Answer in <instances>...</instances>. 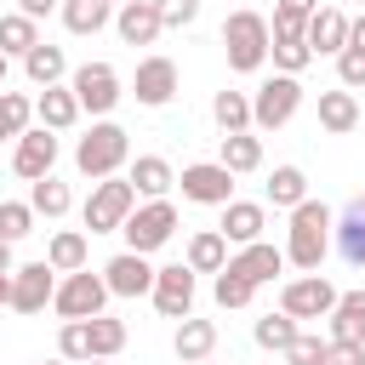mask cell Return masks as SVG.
<instances>
[{"label": "cell", "mask_w": 365, "mask_h": 365, "mask_svg": "<svg viewBox=\"0 0 365 365\" xmlns=\"http://www.w3.org/2000/svg\"><path fill=\"white\" fill-rule=\"evenodd\" d=\"M325 251H331V211H325L319 200L291 205V228H285V262H291V268H302V274H319Z\"/></svg>", "instance_id": "1"}, {"label": "cell", "mask_w": 365, "mask_h": 365, "mask_svg": "<svg viewBox=\"0 0 365 365\" xmlns=\"http://www.w3.org/2000/svg\"><path fill=\"white\" fill-rule=\"evenodd\" d=\"M222 57L234 74H257L268 63V17L262 11H228L222 17Z\"/></svg>", "instance_id": "2"}, {"label": "cell", "mask_w": 365, "mask_h": 365, "mask_svg": "<svg viewBox=\"0 0 365 365\" xmlns=\"http://www.w3.org/2000/svg\"><path fill=\"white\" fill-rule=\"evenodd\" d=\"M131 160V131L125 125H114V120H97L80 143H74V165H80V177H114L120 165Z\"/></svg>", "instance_id": "3"}, {"label": "cell", "mask_w": 365, "mask_h": 365, "mask_svg": "<svg viewBox=\"0 0 365 365\" xmlns=\"http://www.w3.org/2000/svg\"><path fill=\"white\" fill-rule=\"evenodd\" d=\"M131 205H137V188H131V177H120V171H114V177H97V182H91V194H86V211H80V217H86V228H91V234H114V228L131 217Z\"/></svg>", "instance_id": "4"}, {"label": "cell", "mask_w": 365, "mask_h": 365, "mask_svg": "<svg viewBox=\"0 0 365 365\" xmlns=\"http://www.w3.org/2000/svg\"><path fill=\"white\" fill-rule=\"evenodd\" d=\"M302 108V80L297 74H274L251 91V131H279L291 114Z\"/></svg>", "instance_id": "5"}, {"label": "cell", "mask_w": 365, "mask_h": 365, "mask_svg": "<svg viewBox=\"0 0 365 365\" xmlns=\"http://www.w3.org/2000/svg\"><path fill=\"white\" fill-rule=\"evenodd\" d=\"M120 234H125V251H160L171 234H177V205L171 200H143V205H131V217L120 222Z\"/></svg>", "instance_id": "6"}, {"label": "cell", "mask_w": 365, "mask_h": 365, "mask_svg": "<svg viewBox=\"0 0 365 365\" xmlns=\"http://www.w3.org/2000/svg\"><path fill=\"white\" fill-rule=\"evenodd\" d=\"M68 91H74V103H80V114H108L125 91H120V68L114 63H80L74 74H68Z\"/></svg>", "instance_id": "7"}, {"label": "cell", "mask_w": 365, "mask_h": 365, "mask_svg": "<svg viewBox=\"0 0 365 365\" xmlns=\"http://www.w3.org/2000/svg\"><path fill=\"white\" fill-rule=\"evenodd\" d=\"M103 302H108V285H103V274H91V268L63 274L57 291H51V308H57L63 319H91V314H103Z\"/></svg>", "instance_id": "8"}, {"label": "cell", "mask_w": 365, "mask_h": 365, "mask_svg": "<svg viewBox=\"0 0 365 365\" xmlns=\"http://www.w3.org/2000/svg\"><path fill=\"white\" fill-rule=\"evenodd\" d=\"M279 308H285L297 325H302V319H325V314L336 308V285H331L325 274H297V279H285Z\"/></svg>", "instance_id": "9"}, {"label": "cell", "mask_w": 365, "mask_h": 365, "mask_svg": "<svg viewBox=\"0 0 365 365\" xmlns=\"http://www.w3.org/2000/svg\"><path fill=\"white\" fill-rule=\"evenodd\" d=\"M177 188H182V200H194V205H228V200H234V171H228L222 160H200V165H182Z\"/></svg>", "instance_id": "10"}, {"label": "cell", "mask_w": 365, "mask_h": 365, "mask_svg": "<svg viewBox=\"0 0 365 365\" xmlns=\"http://www.w3.org/2000/svg\"><path fill=\"white\" fill-rule=\"evenodd\" d=\"M148 297H154V308H160L165 319L194 314V268H188V262H165V268H154Z\"/></svg>", "instance_id": "11"}, {"label": "cell", "mask_w": 365, "mask_h": 365, "mask_svg": "<svg viewBox=\"0 0 365 365\" xmlns=\"http://www.w3.org/2000/svg\"><path fill=\"white\" fill-rule=\"evenodd\" d=\"M51 291H57V268L40 257V262H23V268H11V302L6 308H17V314H40L46 302H51Z\"/></svg>", "instance_id": "12"}, {"label": "cell", "mask_w": 365, "mask_h": 365, "mask_svg": "<svg viewBox=\"0 0 365 365\" xmlns=\"http://www.w3.org/2000/svg\"><path fill=\"white\" fill-rule=\"evenodd\" d=\"M103 285H108V297H148L154 262H148L143 251H120V257L103 262Z\"/></svg>", "instance_id": "13"}, {"label": "cell", "mask_w": 365, "mask_h": 365, "mask_svg": "<svg viewBox=\"0 0 365 365\" xmlns=\"http://www.w3.org/2000/svg\"><path fill=\"white\" fill-rule=\"evenodd\" d=\"M57 165V131H46V125H29L23 137H17V148H11V171L17 177H46Z\"/></svg>", "instance_id": "14"}, {"label": "cell", "mask_w": 365, "mask_h": 365, "mask_svg": "<svg viewBox=\"0 0 365 365\" xmlns=\"http://www.w3.org/2000/svg\"><path fill=\"white\" fill-rule=\"evenodd\" d=\"M131 91H137L143 108H165V103L177 97V63H171V57H143Z\"/></svg>", "instance_id": "15"}, {"label": "cell", "mask_w": 365, "mask_h": 365, "mask_svg": "<svg viewBox=\"0 0 365 365\" xmlns=\"http://www.w3.org/2000/svg\"><path fill=\"white\" fill-rule=\"evenodd\" d=\"M114 34H120L125 46H154V40L165 34V23H160L154 0H120V6H114Z\"/></svg>", "instance_id": "16"}, {"label": "cell", "mask_w": 365, "mask_h": 365, "mask_svg": "<svg viewBox=\"0 0 365 365\" xmlns=\"http://www.w3.org/2000/svg\"><path fill=\"white\" fill-rule=\"evenodd\" d=\"M331 245L342 251V262L365 268V194H354L342 205V217H331Z\"/></svg>", "instance_id": "17"}, {"label": "cell", "mask_w": 365, "mask_h": 365, "mask_svg": "<svg viewBox=\"0 0 365 365\" xmlns=\"http://www.w3.org/2000/svg\"><path fill=\"white\" fill-rule=\"evenodd\" d=\"M262 228H268V211H262L257 200H228V205H222L217 234H222L228 245H251V240H262Z\"/></svg>", "instance_id": "18"}, {"label": "cell", "mask_w": 365, "mask_h": 365, "mask_svg": "<svg viewBox=\"0 0 365 365\" xmlns=\"http://www.w3.org/2000/svg\"><path fill=\"white\" fill-rule=\"evenodd\" d=\"M228 268H234L240 279H251V285H268V279L285 268V251L268 245V240H251V245H240V251L228 257Z\"/></svg>", "instance_id": "19"}, {"label": "cell", "mask_w": 365, "mask_h": 365, "mask_svg": "<svg viewBox=\"0 0 365 365\" xmlns=\"http://www.w3.org/2000/svg\"><path fill=\"white\" fill-rule=\"evenodd\" d=\"M302 40H308V51H314V57H336V51L348 46V17H342L336 6H319V11L308 17Z\"/></svg>", "instance_id": "20"}, {"label": "cell", "mask_w": 365, "mask_h": 365, "mask_svg": "<svg viewBox=\"0 0 365 365\" xmlns=\"http://www.w3.org/2000/svg\"><path fill=\"white\" fill-rule=\"evenodd\" d=\"M177 359L194 365V359H211L217 354V319H200V314H182L177 319V336H171Z\"/></svg>", "instance_id": "21"}, {"label": "cell", "mask_w": 365, "mask_h": 365, "mask_svg": "<svg viewBox=\"0 0 365 365\" xmlns=\"http://www.w3.org/2000/svg\"><path fill=\"white\" fill-rule=\"evenodd\" d=\"M331 342H365V291H336V308L325 314Z\"/></svg>", "instance_id": "22"}, {"label": "cell", "mask_w": 365, "mask_h": 365, "mask_svg": "<svg viewBox=\"0 0 365 365\" xmlns=\"http://www.w3.org/2000/svg\"><path fill=\"white\" fill-rule=\"evenodd\" d=\"M34 120L46 125V131H68L74 120H80V103H74V91L57 80V86H40V97H34Z\"/></svg>", "instance_id": "23"}, {"label": "cell", "mask_w": 365, "mask_h": 365, "mask_svg": "<svg viewBox=\"0 0 365 365\" xmlns=\"http://www.w3.org/2000/svg\"><path fill=\"white\" fill-rule=\"evenodd\" d=\"M125 177H131V188H137L143 200H165V194L177 188V171H171V160H160V154H137Z\"/></svg>", "instance_id": "24"}, {"label": "cell", "mask_w": 365, "mask_h": 365, "mask_svg": "<svg viewBox=\"0 0 365 365\" xmlns=\"http://www.w3.org/2000/svg\"><path fill=\"white\" fill-rule=\"evenodd\" d=\"M359 125V97L348 91V86H336V91H319V131H331V137H348Z\"/></svg>", "instance_id": "25"}, {"label": "cell", "mask_w": 365, "mask_h": 365, "mask_svg": "<svg viewBox=\"0 0 365 365\" xmlns=\"http://www.w3.org/2000/svg\"><path fill=\"white\" fill-rule=\"evenodd\" d=\"M234 177H245V171H257L262 165V137L257 131H222V154H217Z\"/></svg>", "instance_id": "26"}, {"label": "cell", "mask_w": 365, "mask_h": 365, "mask_svg": "<svg viewBox=\"0 0 365 365\" xmlns=\"http://www.w3.org/2000/svg\"><path fill=\"white\" fill-rule=\"evenodd\" d=\"M57 11H63V29L68 34H97V29L114 23V6L108 0H63Z\"/></svg>", "instance_id": "27"}, {"label": "cell", "mask_w": 365, "mask_h": 365, "mask_svg": "<svg viewBox=\"0 0 365 365\" xmlns=\"http://www.w3.org/2000/svg\"><path fill=\"white\" fill-rule=\"evenodd\" d=\"M23 74H29L34 86H57V80L68 74L63 46H46V40H40V46H29V51H23Z\"/></svg>", "instance_id": "28"}, {"label": "cell", "mask_w": 365, "mask_h": 365, "mask_svg": "<svg viewBox=\"0 0 365 365\" xmlns=\"http://www.w3.org/2000/svg\"><path fill=\"white\" fill-rule=\"evenodd\" d=\"M86 257H91V245H86V234H80V228H57V234H51V245H46V262H51L57 274L86 268Z\"/></svg>", "instance_id": "29"}, {"label": "cell", "mask_w": 365, "mask_h": 365, "mask_svg": "<svg viewBox=\"0 0 365 365\" xmlns=\"http://www.w3.org/2000/svg\"><path fill=\"white\" fill-rule=\"evenodd\" d=\"M194 274H217L222 262H228V240L217 234V228H200L194 240H188V257H182Z\"/></svg>", "instance_id": "30"}, {"label": "cell", "mask_w": 365, "mask_h": 365, "mask_svg": "<svg viewBox=\"0 0 365 365\" xmlns=\"http://www.w3.org/2000/svg\"><path fill=\"white\" fill-rule=\"evenodd\" d=\"M302 200H308V177H302V165H274V177H268V205L291 211V205H302Z\"/></svg>", "instance_id": "31"}, {"label": "cell", "mask_w": 365, "mask_h": 365, "mask_svg": "<svg viewBox=\"0 0 365 365\" xmlns=\"http://www.w3.org/2000/svg\"><path fill=\"white\" fill-rule=\"evenodd\" d=\"M29 205H34V217H63L68 205H74V194H68V182L63 177H34V188H29Z\"/></svg>", "instance_id": "32"}, {"label": "cell", "mask_w": 365, "mask_h": 365, "mask_svg": "<svg viewBox=\"0 0 365 365\" xmlns=\"http://www.w3.org/2000/svg\"><path fill=\"white\" fill-rule=\"evenodd\" d=\"M86 336H91V359H114V354L125 348V319L91 314V319H86Z\"/></svg>", "instance_id": "33"}, {"label": "cell", "mask_w": 365, "mask_h": 365, "mask_svg": "<svg viewBox=\"0 0 365 365\" xmlns=\"http://www.w3.org/2000/svg\"><path fill=\"white\" fill-rule=\"evenodd\" d=\"M29 46H40V23L23 17V11H0V51L6 57H23Z\"/></svg>", "instance_id": "34"}, {"label": "cell", "mask_w": 365, "mask_h": 365, "mask_svg": "<svg viewBox=\"0 0 365 365\" xmlns=\"http://www.w3.org/2000/svg\"><path fill=\"white\" fill-rule=\"evenodd\" d=\"M268 57H274L279 74H302V68L314 63V51H308L302 34H268Z\"/></svg>", "instance_id": "35"}, {"label": "cell", "mask_w": 365, "mask_h": 365, "mask_svg": "<svg viewBox=\"0 0 365 365\" xmlns=\"http://www.w3.org/2000/svg\"><path fill=\"white\" fill-rule=\"evenodd\" d=\"M211 120L222 131H251V97L245 91H217L211 97Z\"/></svg>", "instance_id": "36"}, {"label": "cell", "mask_w": 365, "mask_h": 365, "mask_svg": "<svg viewBox=\"0 0 365 365\" xmlns=\"http://www.w3.org/2000/svg\"><path fill=\"white\" fill-rule=\"evenodd\" d=\"M297 331H302V325H297V319H291L285 308H279V314H262V319L251 325V336H257V348H274V354H285Z\"/></svg>", "instance_id": "37"}, {"label": "cell", "mask_w": 365, "mask_h": 365, "mask_svg": "<svg viewBox=\"0 0 365 365\" xmlns=\"http://www.w3.org/2000/svg\"><path fill=\"white\" fill-rule=\"evenodd\" d=\"M211 297H217V308H245V302L257 297V285H251V279H240V274L222 262V268H217V279H211Z\"/></svg>", "instance_id": "38"}, {"label": "cell", "mask_w": 365, "mask_h": 365, "mask_svg": "<svg viewBox=\"0 0 365 365\" xmlns=\"http://www.w3.org/2000/svg\"><path fill=\"white\" fill-rule=\"evenodd\" d=\"M29 120H34V97H23V91H0V125H6L11 143L29 131Z\"/></svg>", "instance_id": "39"}, {"label": "cell", "mask_w": 365, "mask_h": 365, "mask_svg": "<svg viewBox=\"0 0 365 365\" xmlns=\"http://www.w3.org/2000/svg\"><path fill=\"white\" fill-rule=\"evenodd\" d=\"M23 234H34V205L29 200H0V240H23Z\"/></svg>", "instance_id": "40"}, {"label": "cell", "mask_w": 365, "mask_h": 365, "mask_svg": "<svg viewBox=\"0 0 365 365\" xmlns=\"http://www.w3.org/2000/svg\"><path fill=\"white\" fill-rule=\"evenodd\" d=\"M325 348H331V336L297 331V336H291V348H285V365H325Z\"/></svg>", "instance_id": "41"}, {"label": "cell", "mask_w": 365, "mask_h": 365, "mask_svg": "<svg viewBox=\"0 0 365 365\" xmlns=\"http://www.w3.org/2000/svg\"><path fill=\"white\" fill-rule=\"evenodd\" d=\"M57 354L63 359H91V336H86V319H63V331H57Z\"/></svg>", "instance_id": "42"}, {"label": "cell", "mask_w": 365, "mask_h": 365, "mask_svg": "<svg viewBox=\"0 0 365 365\" xmlns=\"http://www.w3.org/2000/svg\"><path fill=\"white\" fill-rule=\"evenodd\" d=\"M336 86H348V91L365 86V51H354V46L336 51Z\"/></svg>", "instance_id": "43"}, {"label": "cell", "mask_w": 365, "mask_h": 365, "mask_svg": "<svg viewBox=\"0 0 365 365\" xmlns=\"http://www.w3.org/2000/svg\"><path fill=\"white\" fill-rule=\"evenodd\" d=\"M154 11H160L165 29H188L200 17V0H154Z\"/></svg>", "instance_id": "44"}, {"label": "cell", "mask_w": 365, "mask_h": 365, "mask_svg": "<svg viewBox=\"0 0 365 365\" xmlns=\"http://www.w3.org/2000/svg\"><path fill=\"white\" fill-rule=\"evenodd\" d=\"M325 365H365V342H331Z\"/></svg>", "instance_id": "45"}, {"label": "cell", "mask_w": 365, "mask_h": 365, "mask_svg": "<svg viewBox=\"0 0 365 365\" xmlns=\"http://www.w3.org/2000/svg\"><path fill=\"white\" fill-rule=\"evenodd\" d=\"M57 6H63V0H17V11H23V17H34V23H40V17H51Z\"/></svg>", "instance_id": "46"}, {"label": "cell", "mask_w": 365, "mask_h": 365, "mask_svg": "<svg viewBox=\"0 0 365 365\" xmlns=\"http://www.w3.org/2000/svg\"><path fill=\"white\" fill-rule=\"evenodd\" d=\"M348 46H354V51H365V11H359V17H348Z\"/></svg>", "instance_id": "47"}, {"label": "cell", "mask_w": 365, "mask_h": 365, "mask_svg": "<svg viewBox=\"0 0 365 365\" xmlns=\"http://www.w3.org/2000/svg\"><path fill=\"white\" fill-rule=\"evenodd\" d=\"M274 6H279V11H297V17H314V11H319V0H274Z\"/></svg>", "instance_id": "48"}, {"label": "cell", "mask_w": 365, "mask_h": 365, "mask_svg": "<svg viewBox=\"0 0 365 365\" xmlns=\"http://www.w3.org/2000/svg\"><path fill=\"white\" fill-rule=\"evenodd\" d=\"M17 262H11V240H0V274H11Z\"/></svg>", "instance_id": "49"}, {"label": "cell", "mask_w": 365, "mask_h": 365, "mask_svg": "<svg viewBox=\"0 0 365 365\" xmlns=\"http://www.w3.org/2000/svg\"><path fill=\"white\" fill-rule=\"evenodd\" d=\"M11 302V274H0V308Z\"/></svg>", "instance_id": "50"}, {"label": "cell", "mask_w": 365, "mask_h": 365, "mask_svg": "<svg viewBox=\"0 0 365 365\" xmlns=\"http://www.w3.org/2000/svg\"><path fill=\"white\" fill-rule=\"evenodd\" d=\"M6 80H11V57L0 51V91H6Z\"/></svg>", "instance_id": "51"}, {"label": "cell", "mask_w": 365, "mask_h": 365, "mask_svg": "<svg viewBox=\"0 0 365 365\" xmlns=\"http://www.w3.org/2000/svg\"><path fill=\"white\" fill-rule=\"evenodd\" d=\"M46 365H68V359H63V354H57V359H46Z\"/></svg>", "instance_id": "52"}, {"label": "cell", "mask_w": 365, "mask_h": 365, "mask_svg": "<svg viewBox=\"0 0 365 365\" xmlns=\"http://www.w3.org/2000/svg\"><path fill=\"white\" fill-rule=\"evenodd\" d=\"M86 365H108V359H86Z\"/></svg>", "instance_id": "53"}, {"label": "cell", "mask_w": 365, "mask_h": 365, "mask_svg": "<svg viewBox=\"0 0 365 365\" xmlns=\"http://www.w3.org/2000/svg\"><path fill=\"white\" fill-rule=\"evenodd\" d=\"M0 143H6V125H0Z\"/></svg>", "instance_id": "54"}, {"label": "cell", "mask_w": 365, "mask_h": 365, "mask_svg": "<svg viewBox=\"0 0 365 365\" xmlns=\"http://www.w3.org/2000/svg\"><path fill=\"white\" fill-rule=\"evenodd\" d=\"M194 365H211V359H194Z\"/></svg>", "instance_id": "55"}, {"label": "cell", "mask_w": 365, "mask_h": 365, "mask_svg": "<svg viewBox=\"0 0 365 365\" xmlns=\"http://www.w3.org/2000/svg\"><path fill=\"white\" fill-rule=\"evenodd\" d=\"M108 6H120V0H108Z\"/></svg>", "instance_id": "56"}, {"label": "cell", "mask_w": 365, "mask_h": 365, "mask_svg": "<svg viewBox=\"0 0 365 365\" xmlns=\"http://www.w3.org/2000/svg\"><path fill=\"white\" fill-rule=\"evenodd\" d=\"M359 6H365V0H359Z\"/></svg>", "instance_id": "57"}]
</instances>
